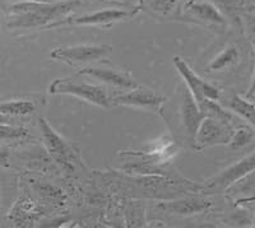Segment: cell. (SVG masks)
Segmentation results:
<instances>
[{
  "mask_svg": "<svg viewBox=\"0 0 255 228\" xmlns=\"http://www.w3.org/2000/svg\"><path fill=\"white\" fill-rule=\"evenodd\" d=\"M81 4L79 0H67L59 3L44 1H20L10 6L9 28H32L50 26L54 22L64 19L68 13L73 12Z\"/></svg>",
  "mask_w": 255,
  "mask_h": 228,
  "instance_id": "6da1fadb",
  "label": "cell"
},
{
  "mask_svg": "<svg viewBox=\"0 0 255 228\" xmlns=\"http://www.w3.org/2000/svg\"><path fill=\"white\" fill-rule=\"evenodd\" d=\"M52 95H70L87 101L96 106L109 109L111 106V99L104 87L76 81L73 78H59L52 82L49 87Z\"/></svg>",
  "mask_w": 255,
  "mask_h": 228,
  "instance_id": "7a4b0ae2",
  "label": "cell"
},
{
  "mask_svg": "<svg viewBox=\"0 0 255 228\" xmlns=\"http://www.w3.org/2000/svg\"><path fill=\"white\" fill-rule=\"evenodd\" d=\"M234 125L213 117H204L195 134L193 148L202 150L215 145H229L234 134Z\"/></svg>",
  "mask_w": 255,
  "mask_h": 228,
  "instance_id": "3957f363",
  "label": "cell"
},
{
  "mask_svg": "<svg viewBox=\"0 0 255 228\" xmlns=\"http://www.w3.org/2000/svg\"><path fill=\"white\" fill-rule=\"evenodd\" d=\"M111 45H78V46H61L51 51L50 56L68 64L92 63L101 60L113 54Z\"/></svg>",
  "mask_w": 255,
  "mask_h": 228,
  "instance_id": "277c9868",
  "label": "cell"
},
{
  "mask_svg": "<svg viewBox=\"0 0 255 228\" xmlns=\"http://www.w3.org/2000/svg\"><path fill=\"white\" fill-rule=\"evenodd\" d=\"M174 65L177 72H179V74L183 77L185 86L188 87V90L190 91L198 105L202 104L204 100L220 101V99L222 97L220 88L198 77L183 59L179 58V56H175Z\"/></svg>",
  "mask_w": 255,
  "mask_h": 228,
  "instance_id": "5b68a950",
  "label": "cell"
},
{
  "mask_svg": "<svg viewBox=\"0 0 255 228\" xmlns=\"http://www.w3.org/2000/svg\"><path fill=\"white\" fill-rule=\"evenodd\" d=\"M179 117L184 135L186 136V139L193 145L198 127H199L200 122L203 121L206 115L200 111L194 97H193V95H191L186 86L181 87V91H180Z\"/></svg>",
  "mask_w": 255,
  "mask_h": 228,
  "instance_id": "8992f818",
  "label": "cell"
},
{
  "mask_svg": "<svg viewBox=\"0 0 255 228\" xmlns=\"http://www.w3.org/2000/svg\"><path fill=\"white\" fill-rule=\"evenodd\" d=\"M165 97L157 95L154 91L136 86L133 90H129V92L122 93V95L111 99V105L136 107V109L158 113L162 109V105L165 104Z\"/></svg>",
  "mask_w": 255,
  "mask_h": 228,
  "instance_id": "52a82bcc",
  "label": "cell"
},
{
  "mask_svg": "<svg viewBox=\"0 0 255 228\" xmlns=\"http://www.w3.org/2000/svg\"><path fill=\"white\" fill-rule=\"evenodd\" d=\"M255 170V152H253L249 156L244 157L239 162L231 165L230 167L225 168L222 172H220L217 176L209 180L207 182L211 190H227L235 182L249 175L252 171Z\"/></svg>",
  "mask_w": 255,
  "mask_h": 228,
  "instance_id": "ba28073f",
  "label": "cell"
},
{
  "mask_svg": "<svg viewBox=\"0 0 255 228\" xmlns=\"http://www.w3.org/2000/svg\"><path fill=\"white\" fill-rule=\"evenodd\" d=\"M135 14V12H129V10H123V9H102L99 12H93L91 14H84L77 18H64V19L54 22L47 28H54V27L61 26H93V24H108L116 22V20H123L125 18H130Z\"/></svg>",
  "mask_w": 255,
  "mask_h": 228,
  "instance_id": "9c48e42d",
  "label": "cell"
},
{
  "mask_svg": "<svg viewBox=\"0 0 255 228\" xmlns=\"http://www.w3.org/2000/svg\"><path fill=\"white\" fill-rule=\"evenodd\" d=\"M38 126H40L41 134L44 138L45 145H46L47 150L50 152L54 158L61 163V165H68L73 158V150L68 142H65L55 130L52 129L51 125L45 120V118H40L38 121Z\"/></svg>",
  "mask_w": 255,
  "mask_h": 228,
  "instance_id": "30bf717a",
  "label": "cell"
},
{
  "mask_svg": "<svg viewBox=\"0 0 255 228\" xmlns=\"http://www.w3.org/2000/svg\"><path fill=\"white\" fill-rule=\"evenodd\" d=\"M79 75H88L91 78L97 79L101 83L109 84V86L118 87L123 90H133L138 84L125 73L119 72L115 69H108V68L100 67H87L78 73Z\"/></svg>",
  "mask_w": 255,
  "mask_h": 228,
  "instance_id": "8fae6325",
  "label": "cell"
},
{
  "mask_svg": "<svg viewBox=\"0 0 255 228\" xmlns=\"http://www.w3.org/2000/svg\"><path fill=\"white\" fill-rule=\"evenodd\" d=\"M212 203L206 198L193 197L186 199H180L176 202L162 203L158 205V208L168 214H179V216H189L204 212L209 208Z\"/></svg>",
  "mask_w": 255,
  "mask_h": 228,
  "instance_id": "7c38bea8",
  "label": "cell"
},
{
  "mask_svg": "<svg viewBox=\"0 0 255 228\" xmlns=\"http://www.w3.org/2000/svg\"><path fill=\"white\" fill-rule=\"evenodd\" d=\"M221 105L225 109L230 110L239 117L248 121V124L255 129V104L253 101H249V99H243L241 96L230 95L226 96L225 99H220Z\"/></svg>",
  "mask_w": 255,
  "mask_h": 228,
  "instance_id": "4fadbf2b",
  "label": "cell"
},
{
  "mask_svg": "<svg viewBox=\"0 0 255 228\" xmlns=\"http://www.w3.org/2000/svg\"><path fill=\"white\" fill-rule=\"evenodd\" d=\"M36 105L29 100H14V101L0 102V114L9 117H19L35 113Z\"/></svg>",
  "mask_w": 255,
  "mask_h": 228,
  "instance_id": "5bb4252c",
  "label": "cell"
},
{
  "mask_svg": "<svg viewBox=\"0 0 255 228\" xmlns=\"http://www.w3.org/2000/svg\"><path fill=\"white\" fill-rule=\"evenodd\" d=\"M188 8L195 17L200 18V19L212 22V23H225V18L213 4L193 1V3L189 4Z\"/></svg>",
  "mask_w": 255,
  "mask_h": 228,
  "instance_id": "9a60e30c",
  "label": "cell"
},
{
  "mask_svg": "<svg viewBox=\"0 0 255 228\" xmlns=\"http://www.w3.org/2000/svg\"><path fill=\"white\" fill-rule=\"evenodd\" d=\"M232 149H241V148H247L255 145V129L248 125L239 126L238 129L234 130L232 138L229 143Z\"/></svg>",
  "mask_w": 255,
  "mask_h": 228,
  "instance_id": "2e32d148",
  "label": "cell"
},
{
  "mask_svg": "<svg viewBox=\"0 0 255 228\" xmlns=\"http://www.w3.org/2000/svg\"><path fill=\"white\" fill-rule=\"evenodd\" d=\"M239 59H240L239 50L235 46H230L223 50L220 55L209 64L208 70H211V72H220V70L226 69V68L238 64Z\"/></svg>",
  "mask_w": 255,
  "mask_h": 228,
  "instance_id": "e0dca14e",
  "label": "cell"
},
{
  "mask_svg": "<svg viewBox=\"0 0 255 228\" xmlns=\"http://www.w3.org/2000/svg\"><path fill=\"white\" fill-rule=\"evenodd\" d=\"M28 136V130L26 127L15 126L12 122L0 124V142H13L22 140Z\"/></svg>",
  "mask_w": 255,
  "mask_h": 228,
  "instance_id": "ac0fdd59",
  "label": "cell"
},
{
  "mask_svg": "<svg viewBox=\"0 0 255 228\" xmlns=\"http://www.w3.org/2000/svg\"><path fill=\"white\" fill-rule=\"evenodd\" d=\"M177 0H153L151 3V6L153 10H156V12L168 13L174 9Z\"/></svg>",
  "mask_w": 255,
  "mask_h": 228,
  "instance_id": "d6986e66",
  "label": "cell"
},
{
  "mask_svg": "<svg viewBox=\"0 0 255 228\" xmlns=\"http://www.w3.org/2000/svg\"><path fill=\"white\" fill-rule=\"evenodd\" d=\"M8 161H9V152L6 148L0 145V166L3 167H8Z\"/></svg>",
  "mask_w": 255,
  "mask_h": 228,
  "instance_id": "ffe728a7",
  "label": "cell"
},
{
  "mask_svg": "<svg viewBox=\"0 0 255 228\" xmlns=\"http://www.w3.org/2000/svg\"><path fill=\"white\" fill-rule=\"evenodd\" d=\"M255 95V74H254V79H253V84H252V87H250V90H249V92H248V99H252L253 96Z\"/></svg>",
  "mask_w": 255,
  "mask_h": 228,
  "instance_id": "44dd1931",
  "label": "cell"
},
{
  "mask_svg": "<svg viewBox=\"0 0 255 228\" xmlns=\"http://www.w3.org/2000/svg\"><path fill=\"white\" fill-rule=\"evenodd\" d=\"M13 117H9V116L1 115L0 114V124H4V122H12Z\"/></svg>",
  "mask_w": 255,
  "mask_h": 228,
  "instance_id": "7402d4cb",
  "label": "cell"
},
{
  "mask_svg": "<svg viewBox=\"0 0 255 228\" xmlns=\"http://www.w3.org/2000/svg\"><path fill=\"white\" fill-rule=\"evenodd\" d=\"M252 101H253V102H254V104H255V99H252Z\"/></svg>",
  "mask_w": 255,
  "mask_h": 228,
  "instance_id": "603a6c76",
  "label": "cell"
},
{
  "mask_svg": "<svg viewBox=\"0 0 255 228\" xmlns=\"http://www.w3.org/2000/svg\"><path fill=\"white\" fill-rule=\"evenodd\" d=\"M131 1H134V0H131Z\"/></svg>",
  "mask_w": 255,
  "mask_h": 228,
  "instance_id": "cb8c5ba5",
  "label": "cell"
}]
</instances>
